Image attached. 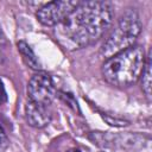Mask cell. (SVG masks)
<instances>
[{
    "label": "cell",
    "instance_id": "2",
    "mask_svg": "<svg viewBox=\"0 0 152 152\" xmlns=\"http://www.w3.org/2000/svg\"><path fill=\"white\" fill-rule=\"evenodd\" d=\"M145 62L146 56L144 48L134 44L107 58L102 64V76L114 87H128L140 78Z\"/></svg>",
    "mask_w": 152,
    "mask_h": 152
},
{
    "label": "cell",
    "instance_id": "9",
    "mask_svg": "<svg viewBox=\"0 0 152 152\" xmlns=\"http://www.w3.org/2000/svg\"><path fill=\"white\" fill-rule=\"evenodd\" d=\"M7 142V137H6V133H5V129L0 126V147L5 146Z\"/></svg>",
    "mask_w": 152,
    "mask_h": 152
},
{
    "label": "cell",
    "instance_id": "1",
    "mask_svg": "<svg viewBox=\"0 0 152 152\" xmlns=\"http://www.w3.org/2000/svg\"><path fill=\"white\" fill-rule=\"evenodd\" d=\"M113 21V6L108 1H82L59 24L62 34L80 48L97 42Z\"/></svg>",
    "mask_w": 152,
    "mask_h": 152
},
{
    "label": "cell",
    "instance_id": "11",
    "mask_svg": "<svg viewBox=\"0 0 152 152\" xmlns=\"http://www.w3.org/2000/svg\"><path fill=\"white\" fill-rule=\"evenodd\" d=\"M66 152H81L78 148H70V150H68Z\"/></svg>",
    "mask_w": 152,
    "mask_h": 152
},
{
    "label": "cell",
    "instance_id": "7",
    "mask_svg": "<svg viewBox=\"0 0 152 152\" xmlns=\"http://www.w3.org/2000/svg\"><path fill=\"white\" fill-rule=\"evenodd\" d=\"M17 46H18V51L20 52L25 64L27 66H30L31 69L33 70H40L42 69V64L38 59V57L36 56V53L33 52V50L30 48V45L24 42V40H20L17 43Z\"/></svg>",
    "mask_w": 152,
    "mask_h": 152
},
{
    "label": "cell",
    "instance_id": "8",
    "mask_svg": "<svg viewBox=\"0 0 152 152\" xmlns=\"http://www.w3.org/2000/svg\"><path fill=\"white\" fill-rule=\"evenodd\" d=\"M141 88L146 96H151V87H152V80H151V55L148 53L146 56V62L144 65V70L141 72Z\"/></svg>",
    "mask_w": 152,
    "mask_h": 152
},
{
    "label": "cell",
    "instance_id": "4",
    "mask_svg": "<svg viewBox=\"0 0 152 152\" xmlns=\"http://www.w3.org/2000/svg\"><path fill=\"white\" fill-rule=\"evenodd\" d=\"M80 1L75 0H61L51 1L43 5L37 11V19L45 26H55L62 24L68 15L74 11Z\"/></svg>",
    "mask_w": 152,
    "mask_h": 152
},
{
    "label": "cell",
    "instance_id": "10",
    "mask_svg": "<svg viewBox=\"0 0 152 152\" xmlns=\"http://www.w3.org/2000/svg\"><path fill=\"white\" fill-rule=\"evenodd\" d=\"M7 100V96H6V93H5V89H4V86L2 83L0 82V104L2 102H5Z\"/></svg>",
    "mask_w": 152,
    "mask_h": 152
},
{
    "label": "cell",
    "instance_id": "3",
    "mask_svg": "<svg viewBox=\"0 0 152 152\" xmlns=\"http://www.w3.org/2000/svg\"><path fill=\"white\" fill-rule=\"evenodd\" d=\"M141 31V23L134 10L126 11L101 46V55L109 58L134 45Z\"/></svg>",
    "mask_w": 152,
    "mask_h": 152
},
{
    "label": "cell",
    "instance_id": "6",
    "mask_svg": "<svg viewBox=\"0 0 152 152\" xmlns=\"http://www.w3.org/2000/svg\"><path fill=\"white\" fill-rule=\"evenodd\" d=\"M25 116L28 125L36 128H43L51 121V112L48 106L30 100L25 106Z\"/></svg>",
    "mask_w": 152,
    "mask_h": 152
},
{
    "label": "cell",
    "instance_id": "5",
    "mask_svg": "<svg viewBox=\"0 0 152 152\" xmlns=\"http://www.w3.org/2000/svg\"><path fill=\"white\" fill-rule=\"evenodd\" d=\"M28 100L36 103L49 106L55 99L57 90L51 76L46 72H38L31 77L27 84Z\"/></svg>",
    "mask_w": 152,
    "mask_h": 152
}]
</instances>
